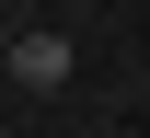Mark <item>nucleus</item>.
<instances>
[{
  "label": "nucleus",
  "instance_id": "f257e3e1",
  "mask_svg": "<svg viewBox=\"0 0 150 138\" xmlns=\"http://www.w3.org/2000/svg\"><path fill=\"white\" fill-rule=\"evenodd\" d=\"M69 69H81V58H69L58 23H23V35H12V81H23V92H58Z\"/></svg>",
  "mask_w": 150,
  "mask_h": 138
}]
</instances>
